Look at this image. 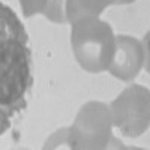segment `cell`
Segmentation results:
<instances>
[{"instance_id":"1","label":"cell","mask_w":150,"mask_h":150,"mask_svg":"<svg viewBox=\"0 0 150 150\" xmlns=\"http://www.w3.org/2000/svg\"><path fill=\"white\" fill-rule=\"evenodd\" d=\"M33 89L29 35L14 9L0 2V135L27 108Z\"/></svg>"},{"instance_id":"2","label":"cell","mask_w":150,"mask_h":150,"mask_svg":"<svg viewBox=\"0 0 150 150\" xmlns=\"http://www.w3.org/2000/svg\"><path fill=\"white\" fill-rule=\"evenodd\" d=\"M71 47L78 65L90 74L108 69L116 51L111 26L99 17H84L72 23Z\"/></svg>"},{"instance_id":"3","label":"cell","mask_w":150,"mask_h":150,"mask_svg":"<svg viewBox=\"0 0 150 150\" xmlns=\"http://www.w3.org/2000/svg\"><path fill=\"white\" fill-rule=\"evenodd\" d=\"M59 141L47 143L45 149H54L62 144H68L74 150H102L108 149L112 138V120L110 108L99 101H90L84 104L72 126L60 129L54 135Z\"/></svg>"},{"instance_id":"4","label":"cell","mask_w":150,"mask_h":150,"mask_svg":"<svg viewBox=\"0 0 150 150\" xmlns=\"http://www.w3.org/2000/svg\"><path fill=\"white\" fill-rule=\"evenodd\" d=\"M112 126L125 137L137 138L143 135L150 125V93L140 84L126 87L110 105Z\"/></svg>"},{"instance_id":"5","label":"cell","mask_w":150,"mask_h":150,"mask_svg":"<svg viewBox=\"0 0 150 150\" xmlns=\"http://www.w3.org/2000/svg\"><path fill=\"white\" fill-rule=\"evenodd\" d=\"M146 60V50L137 38L128 35L116 36V51L108 66V72L120 81L131 83L141 72Z\"/></svg>"},{"instance_id":"6","label":"cell","mask_w":150,"mask_h":150,"mask_svg":"<svg viewBox=\"0 0 150 150\" xmlns=\"http://www.w3.org/2000/svg\"><path fill=\"white\" fill-rule=\"evenodd\" d=\"M65 2L66 0H20V6L27 18L42 14L50 21L63 24L66 23Z\"/></svg>"},{"instance_id":"7","label":"cell","mask_w":150,"mask_h":150,"mask_svg":"<svg viewBox=\"0 0 150 150\" xmlns=\"http://www.w3.org/2000/svg\"><path fill=\"white\" fill-rule=\"evenodd\" d=\"M117 5V0H66L65 15L71 24L84 17H99L105 8Z\"/></svg>"},{"instance_id":"8","label":"cell","mask_w":150,"mask_h":150,"mask_svg":"<svg viewBox=\"0 0 150 150\" xmlns=\"http://www.w3.org/2000/svg\"><path fill=\"white\" fill-rule=\"evenodd\" d=\"M135 0H117V5H129V3H134Z\"/></svg>"}]
</instances>
